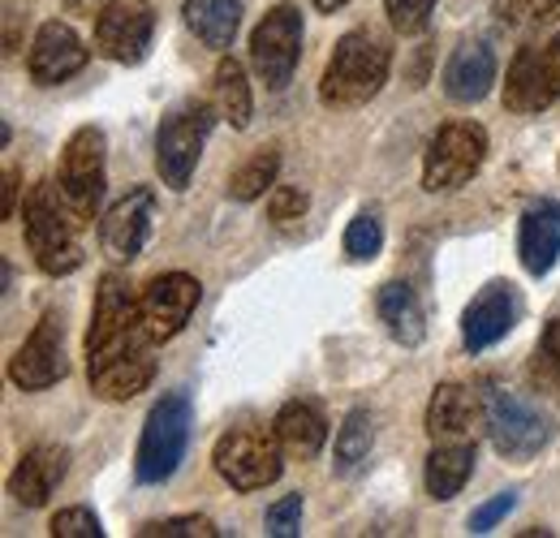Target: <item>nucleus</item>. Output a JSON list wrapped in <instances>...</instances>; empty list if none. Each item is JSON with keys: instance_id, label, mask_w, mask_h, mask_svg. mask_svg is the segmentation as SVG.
Instances as JSON below:
<instances>
[{"instance_id": "nucleus-33", "label": "nucleus", "mask_w": 560, "mask_h": 538, "mask_svg": "<svg viewBox=\"0 0 560 538\" xmlns=\"http://www.w3.org/2000/svg\"><path fill=\"white\" fill-rule=\"evenodd\" d=\"M215 522L199 517V513H186V517H164V522H147L139 526V538H215Z\"/></svg>"}, {"instance_id": "nucleus-7", "label": "nucleus", "mask_w": 560, "mask_h": 538, "mask_svg": "<svg viewBox=\"0 0 560 538\" xmlns=\"http://www.w3.org/2000/svg\"><path fill=\"white\" fill-rule=\"evenodd\" d=\"M488 164V130L479 121H448L440 126L427 155H422V190L427 195H448L462 190L466 182L479 177V168Z\"/></svg>"}, {"instance_id": "nucleus-2", "label": "nucleus", "mask_w": 560, "mask_h": 538, "mask_svg": "<svg viewBox=\"0 0 560 538\" xmlns=\"http://www.w3.org/2000/svg\"><path fill=\"white\" fill-rule=\"evenodd\" d=\"M78 233L82 224L57 195V182L31 186V195L22 202V237H26V250L35 255V268L44 276H73L82 268Z\"/></svg>"}, {"instance_id": "nucleus-17", "label": "nucleus", "mask_w": 560, "mask_h": 538, "mask_svg": "<svg viewBox=\"0 0 560 538\" xmlns=\"http://www.w3.org/2000/svg\"><path fill=\"white\" fill-rule=\"evenodd\" d=\"M91 61V48L82 44V35L73 31L70 22H44L31 39V52H26V69H31V82L39 86H61L70 82L73 73H82Z\"/></svg>"}, {"instance_id": "nucleus-27", "label": "nucleus", "mask_w": 560, "mask_h": 538, "mask_svg": "<svg viewBox=\"0 0 560 538\" xmlns=\"http://www.w3.org/2000/svg\"><path fill=\"white\" fill-rule=\"evenodd\" d=\"M211 104L220 108V117H224L233 130H246V126H250V113H255L250 82H246V69L237 66L233 57H220V61H215V73H211Z\"/></svg>"}, {"instance_id": "nucleus-43", "label": "nucleus", "mask_w": 560, "mask_h": 538, "mask_svg": "<svg viewBox=\"0 0 560 538\" xmlns=\"http://www.w3.org/2000/svg\"><path fill=\"white\" fill-rule=\"evenodd\" d=\"M557 168H560V155H557Z\"/></svg>"}, {"instance_id": "nucleus-40", "label": "nucleus", "mask_w": 560, "mask_h": 538, "mask_svg": "<svg viewBox=\"0 0 560 538\" xmlns=\"http://www.w3.org/2000/svg\"><path fill=\"white\" fill-rule=\"evenodd\" d=\"M539 344H548V349H557V353H560V311L552 315V319H548V328H544Z\"/></svg>"}, {"instance_id": "nucleus-37", "label": "nucleus", "mask_w": 560, "mask_h": 538, "mask_svg": "<svg viewBox=\"0 0 560 538\" xmlns=\"http://www.w3.org/2000/svg\"><path fill=\"white\" fill-rule=\"evenodd\" d=\"M530 379H535V388H539L544 397L560 401V353L557 349H548V344L535 349V358H530Z\"/></svg>"}, {"instance_id": "nucleus-9", "label": "nucleus", "mask_w": 560, "mask_h": 538, "mask_svg": "<svg viewBox=\"0 0 560 538\" xmlns=\"http://www.w3.org/2000/svg\"><path fill=\"white\" fill-rule=\"evenodd\" d=\"M86 379H91V393L100 401L108 405L135 401L139 393L151 388V379H155L151 340L142 337V332H130V337L86 353Z\"/></svg>"}, {"instance_id": "nucleus-15", "label": "nucleus", "mask_w": 560, "mask_h": 538, "mask_svg": "<svg viewBox=\"0 0 560 538\" xmlns=\"http://www.w3.org/2000/svg\"><path fill=\"white\" fill-rule=\"evenodd\" d=\"M517 319H522L517 284L488 280L475 293V302L466 306V315H462V344H466V353H483L491 344H500V340L517 328Z\"/></svg>"}, {"instance_id": "nucleus-11", "label": "nucleus", "mask_w": 560, "mask_h": 538, "mask_svg": "<svg viewBox=\"0 0 560 538\" xmlns=\"http://www.w3.org/2000/svg\"><path fill=\"white\" fill-rule=\"evenodd\" d=\"M560 104V31L548 44H526L509 61L504 108L509 113H544Z\"/></svg>"}, {"instance_id": "nucleus-21", "label": "nucleus", "mask_w": 560, "mask_h": 538, "mask_svg": "<svg viewBox=\"0 0 560 538\" xmlns=\"http://www.w3.org/2000/svg\"><path fill=\"white\" fill-rule=\"evenodd\" d=\"M517 259L535 280H544L560 259V202L539 199L522 211L517 224Z\"/></svg>"}, {"instance_id": "nucleus-18", "label": "nucleus", "mask_w": 560, "mask_h": 538, "mask_svg": "<svg viewBox=\"0 0 560 538\" xmlns=\"http://www.w3.org/2000/svg\"><path fill=\"white\" fill-rule=\"evenodd\" d=\"M479 426H488V397L470 384H435L427 401V435L435 444L470 440Z\"/></svg>"}, {"instance_id": "nucleus-12", "label": "nucleus", "mask_w": 560, "mask_h": 538, "mask_svg": "<svg viewBox=\"0 0 560 538\" xmlns=\"http://www.w3.org/2000/svg\"><path fill=\"white\" fill-rule=\"evenodd\" d=\"M70 375V358H66V319L57 311H44L39 324L31 328V337L18 344V353L9 358V379L22 393H44L52 384H61Z\"/></svg>"}, {"instance_id": "nucleus-6", "label": "nucleus", "mask_w": 560, "mask_h": 538, "mask_svg": "<svg viewBox=\"0 0 560 538\" xmlns=\"http://www.w3.org/2000/svg\"><path fill=\"white\" fill-rule=\"evenodd\" d=\"M488 440L504 461L526 466L557 440V422H552V413H544L522 393L495 388V393H488Z\"/></svg>"}, {"instance_id": "nucleus-23", "label": "nucleus", "mask_w": 560, "mask_h": 538, "mask_svg": "<svg viewBox=\"0 0 560 538\" xmlns=\"http://www.w3.org/2000/svg\"><path fill=\"white\" fill-rule=\"evenodd\" d=\"M375 311H380V324L388 328V337L397 344L419 349L427 340V311H422L419 293L406 280H384L380 293H375Z\"/></svg>"}, {"instance_id": "nucleus-16", "label": "nucleus", "mask_w": 560, "mask_h": 538, "mask_svg": "<svg viewBox=\"0 0 560 538\" xmlns=\"http://www.w3.org/2000/svg\"><path fill=\"white\" fill-rule=\"evenodd\" d=\"M151 215H155V195L147 186H135L126 199H117L104 220H100V246L113 264H135L147 250L151 237Z\"/></svg>"}, {"instance_id": "nucleus-32", "label": "nucleus", "mask_w": 560, "mask_h": 538, "mask_svg": "<svg viewBox=\"0 0 560 538\" xmlns=\"http://www.w3.org/2000/svg\"><path fill=\"white\" fill-rule=\"evenodd\" d=\"M384 13H388V26L410 39V35H422L431 26L435 0H384Z\"/></svg>"}, {"instance_id": "nucleus-35", "label": "nucleus", "mask_w": 560, "mask_h": 538, "mask_svg": "<svg viewBox=\"0 0 560 538\" xmlns=\"http://www.w3.org/2000/svg\"><path fill=\"white\" fill-rule=\"evenodd\" d=\"M48 535L52 538H104V526H100V517H95L86 504H73V508L52 513Z\"/></svg>"}, {"instance_id": "nucleus-30", "label": "nucleus", "mask_w": 560, "mask_h": 538, "mask_svg": "<svg viewBox=\"0 0 560 538\" xmlns=\"http://www.w3.org/2000/svg\"><path fill=\"white\" fill-rule=\"evenodd\" d=\"M491 13L500 26H509L517 35H535V31L560 22V0H491Z\"/></svg>"}, {"instance_id": "nucleus-31", "label": "nucleus", "mask_w": 560, "mask_h": 538, "mask_svg": "<svg viewBox=\"0 0 560 538\" xmlns=\"http://www.w3.org/2000/svg\"><path fill=\"white\" fill-rule=\"evenodd\" d=\"M384 250V220L380 211H358L346 229V255L353 264H371Z\"/></svg>"}, {"instance_id": "nucleus-41", "label": "nucleus", "mask_w": 560, "mask_h": 538, "mask_svg": "<svg viewBox=\"0 0 560 538\" xmlns=\"http://www.w3.org/2000/svg\"><path fill=\"white\" fill-rule=\"evenodd\" d=\"M311 4H315L319 13H337V9H346L350 0H311Z\"/></svg>"}, {"instance_id": "nucleus-22", "label": "nucleus", "mask_w": 560, "mask_h": 538, "mask_svg": "<svg viewBox=\"0 0 560 538\" xmlns=\"http://www.w3.org/2000/svg\"><path fill=\"white\" fill-rule=\"evenodd\" d=\"M444 95L453 104H479L488 100L491 82H495V52L483 39H462L444 66Z\"/></svg>"}, {"instance_id": "nucleus-10", "label": "nucleus", "mask_w": 560, "mask_h": 538, "mask_svg": "<svg viewBox=\"0 0 560 538\" xmlns=\"http://www.w3.org/2000/svg\"><path fill=\"white\" fill-rule=\"evenodd\" d=\"M302 9L298 4H277L259 17V26L250 31V66L259 73V82H268L272 91H284L293 69L302 61Z\"/></svg>"}, {"instance_id": "nucleus-34", "label": "nucleus", "mask_w": 560, "mask_h": 538, "mask_svg": "<svg viewBox=\"0 0 560 538\" xmlns=\"http://www.w3.org/2000/svg\"><path fill=\"white\" fill-rule=\"evenodd\" d=\"M306 211H311V195L302 186H272V195H268V220L277 229H289V224L306 220Z\"/></svg>"}, {"instance_id": "nucleus-36", "label": "nucleus", "mask_w": 560, "mask_h": 538, "mask_svg": "<svg viewBox=\"0 0 560 538\" xmlns=\"http://www.w3.org/2000/svg\"><path fill=\"white\" fill-rule=\"evenodd\" d=\"M264 526L272 538H298L302 535V495H280L277 504L264 513Z\"/></svg>"}, {"instance_id": "nucleus-42", "label": "nucleus", "mask_w": 560, "mask_h": 538, "mask_svg": "<svg viewBox=\"0 0 560 538\" xmlns=\"http://www.w3.org/2000/svg\"><path fill=\"white\" fill-rule=\"evenodd\" d=\"M70 9L73 13H82V9H86V13H100L104 4H100V0H70Z\"/></svg>"}, {"instance_id": "nucleus-5", "label": "nucleus", "mask_w": 560, "mask_h": 538, "mask_svg": "<svg viewBox=\"0 0 560 538\" xmlns=\"http://www.w3.org/2000/svg\"><path fill=\"white\" fill-rule=\"evenodd\" d=\"M215 104L208 100H186L177 104L164 121H160V134H155V173L160 182L182 195L190 190V177L199 168V155H203V142H208L211 126H215Z\"/></svg>"}, {"instance_id": "nucleus-13", "label": "nucleus", "mask_w": 560, "mask_h": 538, "mask_svg": "<svg viewBox=\"0 0 560 538\" xmlns=\"http://www.w3.org/2000/svg\"><path fill=\"white\" fill-rule=\"evenodd\" d=\"M199 297H203V284L190 271H164V276H155L139 293V332L151 344L173 340L190 324Z\"/></svg>"}, {"instance_id": "nucleus-26", "label": "nucleus", "mask_w": 560, "mask_h": 538, "mask_svg": "<svg viewBox=\"0 0 560 538\" xmlns=\"http://www.w3.org/2000/svg\"><path fill=\"white\" fill-rule=\"evenodd\" d=\"M186 26L215 52L233 48L242 31V0H186Z\"/></svg>"}, {"instance_id": "nucleus-20", "label": "nucleus", "mask_w": 560, "mask_h": 538, "mask_svg": "<svg viewBox=\"0 0 560 538\" xmlns=\"http://www.w3.org/2000/svg\"><path fill=\"white\" fill-rule=\"evenodd\" d=\"M70 473V448L61 444H35L22 453V461L9 473V495L22 504V508H44L57 487L66 482Z\"/></svg>"}, {"instance_id": "nucleus-28", "label": "nucleus", "mask_w": 560, "mask_h": 538, "mask_svg": "<svg viewBox=\"0 0 560 538\" xmlns=\"http://www.w3.org/2000/svg\"><path fill=\"white\" fill-rule=\"evenodd\" d=\"M371 448H375V418H371V409L353 405L350 413L341 418V426H337L332 470L341 473V478H353V473L371 461Z\"/></svg>"}, {"instance_id": "nucleus-29", "label": "nucleus", "mask_w": 560, "mask_h": 538, "mask_svg": "<svg viewBox=\"0 0 560 538\" xmlns=\"http://www.w3.org/2000/svg\"><path fill=\"white\" fill-rule=\"evenodd\" d=\"M277 173H280V151L277 147H259L242 168H233V177H229V199L255 202V199H264V195H272Z\"/></svg>"}, {"instance_id": "nucleus-24", "label": "nucleus", "mask_w": 560, "mask_h": 538, "mask_svg": "<svg viewBox=\"0 0 560 538\" xmlns=\"http://www.w3.org/2000/svg\"><path fill=\"white\" fill-rule=\"evenodd\" d=\"M272 431H277L284 457H293V461H311L328 444V422H324V413L311 401L280 405V413L272 418Z\"/></svg>"}, {"instance_id": "nucleus-4", "label": "nucleus", "mask_w": 560, "mask_h": 538, "mask_svg": "<svg viewBox=\"0 0 560 538\" xmlns=\"http://www.w3.org/2000/svg\"><path fill=\"white\" fill-rule=\"evenodd\" d=\"M104 190H108V138L100 126H78L57 164V195L86 229L104 202Z\"/></svg>"}, {"instance_id": "nucleus-8", "label": "nucleus", "mask_w": 560, "mask_h": 538, "mask_svg": "<svg viewBox=\"0 0 560 538\" xmlns=\"http://www.w3.org/2000/svg\"><path fill=\"white\" fill-rule=\"evenodd\" d=\"M211 466L233 491H264L284 473V448H280L277 431L233 426L215 440Z\"/></svg>"}, {"instance_id": "nucleus-1", "label": "nucleus", "mask_w": 560, "mask_h": 538, "mask_svg": "<svg viewBox=\"0 0 560 538\" xmlns=\"http://www.w3.org/2000/svg\"><path fill=\"white\" fill-rule=\"evenodd\" d=\"M388 69H393V48L380 31L371 26H353L337 39L328 66H324V78H319V104L324 108H362L371 104L384 82H388Z\"/></svg>"}, {"instance_id": "nucleus-25", "label": "nucleus", "mask_w": 560, "mask_h": 538, "mask_svg": "<svg viewBox=\"0 0 560 538\" xmlns=\"http://www.w3.org/2000/svg\"><path fill=\"white\" fill-rule=\"evenodd\" d=\"M475 473V444L470 440H453V444H435L427 466H422V482L431 500H453Z\"/></svg>"}, {"instance_id": "nucleus-3", "label": "nucleus", "mask_w": 560, "mask_h": 538, "mask_svg": "<svg viewBox=\"0 0 560 538\" xmlns=\"http://www.w3.org/2000/svg\"><path fill=\"white\" fill-rule=\"evenodd\" d=\"M190 431H195V405L186 393H164L160 401L151 405L147 422H142L139 453H135V478L155 487L168 482L177 466L186 461L190 448Z\"/></svg>"}, {"instance_id": "nucleus-39", "label": "nucleus", "mask_w": 560, "mask_h": 538, "mask_svg": "<svg viewBox=\"0 0 560 538\" xmlns=\"http://www.w3.org/2000/svg\"><path fill=\"white\" fill-rule=\"evenodd\" d=\"M0 220H13V211H18V190H22V177H18V168H4V177H0Z\"/></svg>"}, {"instance_id": "nucleus-14", "label": "nucleus", "mask_w": 560, "mask_h": 538, "mask_svg": "<svg viewBox=\"0 0 560 538\" xmlns=\"http://www.w3.org/2000/svg\"><path fill=\"white\" fill-rule=\"evenodd\" d=\"M155 39V13L147 0H108L95 13V52L117 66H142Z\"/></svg>"}, {"instance_id": "nucleus-38", "label": "nucleus", "mask_w": 560, "mask_h": 538, "mask_svg": "<svg viewBox=\"0 0 560 538\" xmlns=\"http://www.w3.org/2000/svg\"><path fill=\"white\" fill-rule=\"evenodd\" d=\"M513 508H517V491H495L488 504H479V508L470 513V530H475V535H491Z\"/></svg>"}, {"instance_id": "nucleus-19", "label": "nucleus", "mask_w": 560, "mask_h": 538, "mask_svg": "<svg viewBox=\"0 0 560 538\" xmlns=\"http://www.w3.org/2000/svg\"><path fill=\"white\" fill-rule=\"evenodd\" d=\"M130 332H139V297H135V284H130V276L108 271V276H100V289H95L91 328H86V353L130 337Z\"/></svg>"}]
</instances>
